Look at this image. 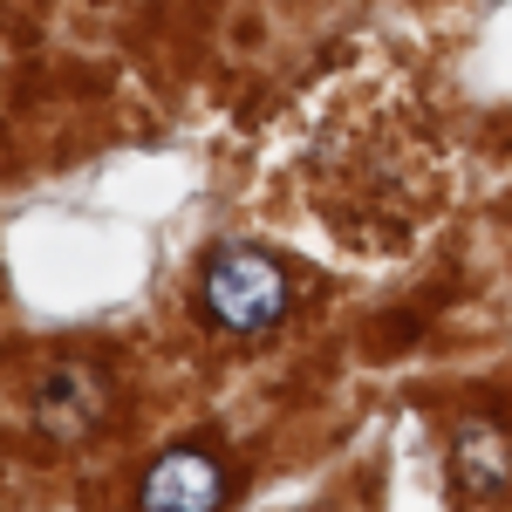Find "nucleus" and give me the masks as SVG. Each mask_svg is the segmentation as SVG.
Returning <instances> with one entry per match:
<instances>
[{
    "mask_svg": "<svg viewBox=\"0 0 512 512\" xmlns=\"http://www.w3.org/2000/svg\"><path fill=\"white\" fill-rule=\"evenodd\" d=\"M137 499L151 512H212L226 499V465L212 451H198V444H178V451H164L158 465L144 472Z\"/></svg>",
    "mask_w": 512,
    "mask_h": 512,
    "instance_id": "nucleus-2",
    "label": "nucleus"
},
{
    "mask_svg": "<svg viewBox=\"0 0 512 512\" xmlns=\"http://www.w3.org/2000/svg\"><path fill=\"white\" fill-rule=\"evenodd\" d=\"M451 478L465 499H506L512 492V431L499 417H458L451 424Z\"/></svg>",
    "mask_w": 512,
    "mask_h": 512,
    "instance_id": "nucleus-3",
    "label": "nucleus"
},
{
    "mask_svg": "<svg viewBox=\"0 0 512 512\" xmlns=\"http://www.w3.org/2000/svg\"><path fill=\"white\" fill-rule=\"evenodd\" d=\"M198 301H205V321L226 328V335H267L287 321L294 308V287H287V267L260 246H219L198 274Z\"/></svg>",
    "mask_w": 512,
    "mask_h": 512,
    "instance_id": "nucleus-1",
    "label": "nucleus"
},
{
    "mask_svg": "<svg viewBox=\"0 0 512 512\" xmlns=\"http://www.w3.org/2000/svg\"><path fill=\"white\" fill-rule=\"evenodd\" d=\"M35 417L48 437H82L96 417H103V383L82 369V362H62L35 396Z\"/></svg>",
    "mask_w": 512,
    "mask_h": 512,
    "instance_id": "nucleus-4",
    "label": "nucleus"
}]
</instances>
